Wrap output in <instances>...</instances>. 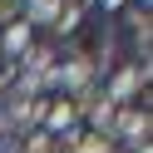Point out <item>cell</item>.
Listing matches in <instances>:
<instances>
[{"label":"cell","mask_w":153,"mask_h":153,"mask_svg":"<svg viewBox=\"0 0 153 153\" xmlns=\"http://www.w3.org/2000/svg\"><path fill=\"white\" fill-rule=\"evenodd\" d=\"M109 138H123V143H133V148H138V143H148V128H153V114L148 109H119L114 114V123H109Z\"/></svg>","instance_id":"obj_1"},{"label":"cell","mask_w":153,"mask_h":153,"mask_svg":"<svg viewBox=\"0 0 153 153\" xmlns=\"http://www.w3.org/2000/svg\"><path fill=\"white\" fill-rule=\"evenodd\" d=\"M0 153H20V143H15V138H0Z\"/></svg>","instance_id":"obj_9"},{"label":"cell","mask_w":153,"mask_h":153,"mask_svg":"<svg viewBox=\"0 0 153 153\" xmlns=\"http://www.w3.org/2000/svg\"><path fill=\"white\" fill-rule=\"evenodd\" d=\"M59 143H64V153H109L114 148L109 133H59Z\"/></svg>","instance_id":"obj_4"},{"label":"cell","mask_w":153,"mask_h":153,"mask_svg":"<svg viewBox=\"0 0 153 153\" xmlns=\"http://www.w3.org/2000/svg\"><path fill=\"white\" fill-rule=\"evenodd\" d=\"M25 50H30V25L10 20V25H5V40H0V54H5V59H20Z\"/></svg>","instance_id":"obj_6"},{"label":"cell","mask_w":153,"mask_h":153,"mask_svg":"<svg viewBox=\"0 0 153 153\" xmlns=\"http://www.w3.org/2000/svg\"><path fill=\"white\" fill-rule=\"evenodd\" d=\"M20 153H64V143H59V133H50V128H35L30 138L20 143Z\"/></svg>","instance_id":"obj_7"},{"label":"cell","mask_w":153,"mask_h":153,"mask_svg":"<svg viewBox=\"0 0 153 153\" xmlns=\"http://www.w3.org/2000/svg\"><path fill=\"white\" fill-rule=\"evenodd\" d=\"M104 5H109V10H119V5H123V0H104Z\"/></svg>","instance_id":"obj_10"},{"label":"cell","mask_w":153,"mask_h":153,"mask_svg":"<svg viewBox=\"0 0 153 153\" xmlns=\"http://www.w3.org/2000/svg\"><path fill=\"white\" fill-rule=\"evenodd\" d=\"M45 119H50V133H74V123H79V109H74V99L64 94V99L45 104Z\"/></svg>","instance_id":"obj_3"},{"label":"cell","mask_w":153,"mask_h":153,"mask_svg":"<svg viewBox=\"0 0 153 153\" xmlns=\"http://www.w3.org/2000/svg\"><path fill=\"white\" fill-rule=\"evenodd\" d=\"M133 153H153V148H148V143H138V148H133Z\"/></svg>","instance_id":"obj_11"},{"label":"cell","mask_w":153,"mask_h":153,"mask_svg":"<svg viewBox=\"0 0 153 153\" xmlns=\"http://www.w3.org/2000/svg\"><path fill=\"white\" fill-rule=\"evenodd\" d=\"M138 5H143V10H148V0H138Z\"/></svg>","instance_id":"obj_12"},{"label":"cell","mask_w":153,"mask_h":153,"mask_svg":"<svg viewBox=\"0 0 153 153\" xmlns=\"http://www.w3.org/2000/svg\"><path fill=\"white\" fill-rule=\"evenodd\" d=\"M20 20V0H0V25H10Z\"/></svg>","instance_id":"obj_8"},{"label":"cell","mask_w":153,"mask_h":153,"mask_svg":"<svg viewBox=\"0 0 153 153\" xmlns=\"http://www.w3.org/2000/svg\"><path fill=\"white\" fill-rule=\"evenodd\" d=\"M148 74H153L148 64H123V69L114 74V79H109V89H104V99H109L114 109H119L123 99H133V94H138L143 84H148Z\"/></svg>","instance_id":"obj_2"},{"label":"cell","mask_w":153,"mask_h":153,"mask_svg":"<svg viewBox=\"0 0 153 153\" xmlns=\"http://www.w3.org/2000/svg\"><path fill=\"white\" fill-rule=\"evenodd\" d=\"M20 10H25V25H54L64 0H20Z\"/></svg>","instance_id":"obj_5"}]
</instances>
